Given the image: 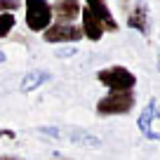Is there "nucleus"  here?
Returning a JSON list of instances; mask_svg holds the SVG:
<instances>
[{
  "instance_id": "nucleus-8",
  "label": "nucleus",
  "mask_w": 160,
  "mask_h": 160,
  "mask_svg": "<svg viewBox=\"0 0 160 160\" xmlns=\"http://www.w3.org/2000/svg\"><path fill=\"white\" fill-rule=\"evenodd\" d=\"M80 17H82V24H80V28H82V35H87V40H92V42H97V40H101V35L106 33L104 24H101L97 17H92L90 12L82 7V12H80Z\"/></svg>"
},
{
  "instance_id": "nucleus-20",
  "label": "nucleus",
  "mask_w": 160,
  "mask_h": 160,
  "mask_svg": "<svg viewBox=\"0 0 160 160\" xmlns=\"http://www.w3.org/2000/svg\"><path fill=\"white\" fill-rule=\"evenodd\" d=\"M158 71H160V50H158Z\"/></svg>"
},
{
  "instance_id": "nucleus-9",
  "label": "nucleus",
  "mask_w": 160,
  "mask_h": 160,
  "mask_svg": "<svg viewBox=\"0 0 160 160\" xmlns=\"http://www.w3.org/2000/svg\"><path fill=\"white\" fill-rule=\"evenodd\" d=\"M52 75L47 73V71H40V68H33V71H28V73L21 78V92L24 94H28V92H33L35 87H40L42 82H47Z\"/></svg>"
},
{
  "instance_id": "nucleus-5",
  "label": "nucleus",
  "mask_w": 160,
  "mask_h": 160,
  "mask_svg": "<svg viewBox=\"0 0 160 160\" xmlns=\"http://www.w3.org/2000/svg\"><path fill=\"white\" fill-rule=\"evenodd\" d=\"M80 12L82 5L78 0H57L52 5V19H57V24H75Z\"/></svg>"
},
{
  "instance_id": "nucleus-13",
  "label": "nucleus",
  "mask_w": 160,
  "mask_h": 160,
  "mask_svg": "<svg viewBox=\"0 0 160 160\" xmlns=\"http://www.w3.org/2000/svg\"><path fill=\"white\" fill-rule=\"evenodd\" d=\"M21 5H24L21 0H0V14H2V12H10V14H14V10H19Z\"/></svg>"
},
{
  "instance_id": "nucleus-19",
  "label": "nucleus",
  "mask_w": 160,
  "mask_h": 160,
  "mask_svg": "<svg viewBox=\"0 0 160 160\" xmlns=\"http://www.w3.org/2000/svg\"><path fill=\"white\" fill-rule=\"evenodd\" d=\"M2 61H5V52H0V64H2Z\"/></svg>"
},
{
  "instance_id": "nucleus-18",
  "label": "nucleus",
  "mask_w": 160,
  "mask_h": 160,
  "mask_svg": "<svg viewBox=\"0 0 160 160\" xmlns=\"http://www.w3.org/2000/svg\"><path fill=\"white\" fill-rule=\"evenodd\" d=\"M155 118H160V104L155 101Z\"/></svg>"
},
{
  "instance_id": "nucleus-10",
  "label": "nucleus",
  "mask_w": 160,
  "mask_h": 160,
  "mask_svg": "<svg viewBox=\"0 0 160 160\" xmlns=\"http://www.w3.org/2000/svg\"><path fill=\"white\" fill-rule=\"evenodd\" d=\"M155 118V99H151L148 104H146V108L141 111L139 120H137V125H139V130L144 132V137H148L151 132H153V127H151V120Z\"/></svg>"
},
{
  "instance_id": "nucleus-15",
  "label": "nucleus",
  "mask_w": 160,
  "mask_h": 160,
  "mask_svg": "<svg viewBox=\"0 0 160 160\" xmlns=\"http://www.w3.org/2000/svg\"><path fill=\"white\" fill-rule=\"evenodd\" d=\"M38 132H42V134H47V137H52V139H59V130L57 127H38Z\"/></svg>"
},
{
  "instance_id": "nucleus-2",
  "label": "nucleus",
  "mask_w": 160,
  "mask_h": 160,
  "mask_svg": "<svg viewBox=\"0 0 160 160\" xmlns=\"http://www.w3.org/2000/svg\"><path fill=\"white\" fill-rule=\"evenodd\" d=\"M137 97L134 92H111L97 101V113L99 115H125L134 108Z\"/></svg>"
},
{
  "instance_id": "nucleus-3",
  "label": "nucleus",
  "mask_w": 160,
  "mask_h": 160,
  "mask_svg": "<svg viewBox=\"0 0 160 160\" xmlns=\"http://www.w3.org/2000/svg\"><path fill=\"white\" fill-rule=\"evenodd\" d=\"M26 26L33 33H42L52 26V5L47 0H24Z\"/></svg>"
},
{
  "instance_id": "nucleus-17",
  "label": "nucleus",
  "mask_w": 160,
  "mask_h": 160,
  "mask_svg": "<svg viewBox=\"0 0 160 160\" xmlns=\"http://www.w3.org/2000/svg\"><path fill=\"white\" fill-rule=\"evenodd\" d=\"M0 160H21V158H14V155H0Z\"/></svg>"
},
{
  "instance_id": "nucleus-14",
  "label": "nucleus",
  "mask_w": 160,
  "mask_h": 160,
  "mask_svg": "<svg viewBox=\"0 0 160 160\" xmlns=\"http://www.w3.org/2000/svg\"><path fill=\"white\" fill-rule=\"evenodd\" d=\"M75 52H78L75 45H66V47H59V50H57V57H59V59H68V57H73Z\"/></svg>"
},
{
  "instance_id": "nucleus-4",
  "label": "nucleus",
  "mask_w": 160,
  "mask_h": 160,
  "mask_svg": "<svg viewBox=\"0 0 160 160\" xmlns=\"http://www.w3.org/2000/svg\"><path fill=\"white\" fill-rule=\"evenodd\" d=\"M82 38V28L78 24H52L47 31H42V40L45 42H66V45H75Z\"/></svg>"
},
{
  "instance_id": "nucleus-16",
  "label": "nucleus",
  "mask_w": 160,
  "mask_h": 160,
  "mask_svg": "<svg viewBox=\"0 0 160 160\" xmlns=\"http://www.w3.org/2000/svg\"><path fill=\"white\" fill-rule=\"evenodd\" d=\"M148 139H158V141H160V132H151Z\"/></svg>"
},
{
  "instance_id": "nucleus-11",
  "label": "nucleus",
  "mask_w": 160,
  "mask_h": 160,
  "mask_svg": "<svg viewBox=\"0 0 160 160\" xmlns=\"http://www.w3.org/2000/svg\"><path fill=\"white\" fill-rule=\"evenodd\" d=\"M68 139L73 141V144H80V146H92V148H99V146H101V139H99V137L87 134V132H78V130L71 132Z\"/></svg>"
},
{
  "instance_id": "nucleus-6",
  "label": "nucleus",
  "mask_w": 160,
  "mask_h": 160,
  "mask_svg": "<svg viewBox=\"0 0 160 160\" xmlns=\"http://www.w3.org/2000/svg\"><path fill=\"white\" fill-rule=\"evenodd\" d=\"M85 10L90 12L92 17H97V19L104 24L106 31H118V21H115L113 12L108 10V2H106V0H85Z\"/></svg>"
},
{
  "instance_id": "nucleus-1",
  "label": "nucleus",
  "mask_w": 160,
  "mask_h": 160,
  "mask_svg": "<svg viewBox=\"0 0 160 160\" xmlns=\"http://www.w3.org/2000/svg\"><path fill=\"white\" fill-rule=\"evenodd\" d=\"M97 80L111 92H132L137 85V75L125 66H106L97 73Z\"/></svg>"
},
{
  "instance_id": "nucleus-12",
  "label": "nucleus",
  "mask_w": 160,
  "mask_h": 160,
  "mask_svg": "<svg viewBox=\"0 0 160 160\" xmlns=\"http://www.w3.org/2000/svg\"><path fill=\"white\" fill-rule=\"evenodd\" d=\"M14 24H17L14 14L2 12V14H0V38H7V35L12 33V28H14Z\"/></svg>"
},
{
  "instance_id": "nucleus-7",
  "label": "nucleus",
  "mask_w": 160,
  "mask_h": 160,
  "mask_svg": "<svg viewBox=\"0 0 160 160\" xmlns=\"http://www.w3.org/2000/svg\"><path fill=\"white\" fill-rule=\"evenodd\" d=\"M127 26L134 31H139V33L148 35L151 33V24H148V5H146L144 0H137L134 7L130 10V14H127Z\"/></svg>"
}]
</instances>
